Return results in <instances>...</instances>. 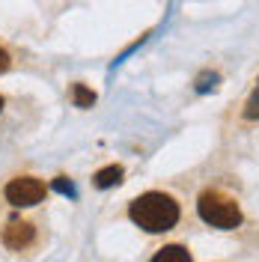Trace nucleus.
<instances>
[{"label": "nucleus", "mask_w": 259, "mask_h": 262, "mask_svg": "<svg viewBox=\"0 0 259 262\" xmlns=\"http://www.w3.org/2000/svg\"><path fill=\"white\" fill-rule=\"evenodd\" d=\"M33 238H36V229L27 221H9L3 227V245L9 250H24L27 245H33Z\"/></svg>", "instance_id": "20e7f679"}, {"label": "nucleus", "mask_w": 259, "mask_h": 262, "mask_svg": "<svg viewBox=\"0 0 259 262\" xmlns=\"http://www.w3.org/2000/svg\"><path fill=\"white\" fill-rule=\"evenodd\" d=\"M197 212H200V217L206 224H211V227H218V229H235L242 224V212H239L235 200L218 194V191H206V194L200 196Z\"/></svg>", "instance_id": "f03ea898"}, {"label": "nucleus", "mask_w": 259, "mask_h": 262, "mask_svg": "<svg viewBox=\"0 0 259 262\" xmlns=\"http://www.w3.org/2000/svg\"><path fill=\"white\" fill-rule=\"evenodd\" d=\"M6 200L18 206V209H24V206H36V203H42L45 200V185L36 179V176H18L6 185Z\"/></svg>", "instance_id": "7ed1b4c3"}, {"label": "nucleus", "mask_w": 259, "mask_h": 262, "mask_svg": "<svg viewBox=\"0 0 259 262\" xmlns=\"http://www.w3.org/2000/svg\"><path fill=\"white\" fill-rule=\"evenodd\" d=\"M54 185H57V191H63V194L75 196V188H72V185H69V182H66V179H57V182H54Z\"/></svg>", "instance_id": "1a4fd4ad"}, {"label": "nucleus", "mask_w": 259, "mask_h": 262, "mask_svg": "<svg viewBox=\"0 0 259 262\" xmlns=\"http://www.w3.org/2000/svg\"><path fill=\"white\" fill-rule=\"evenodd\" d=\"M72 101H75L78 107H93L96 93H93V90H87L83 83H75V90H72Z\"/></svg>", "instance_id": "0eeeda50"}, {"label": "nucleus", "mask_w": 259, "mask_h": 262, "mask_svg": "<svg viewBox=\"0 0 259 262\" xmlns=\"http://www.w3.org/2000/svg\"><path fill=\"white\" fill-rule=\"evenodd\" d=\"M244 116H247V119H259V83H256V90H253V96L247 98Z\"/></svg>", "instance_id": "6e6552de"}, {"label": "nucleus", "mask_w": 259, "mask_h": 262, "mask_svg": "<svg viewBox=\"0 0 259 262\" xmlns=\"http://www.w3.org/2000/svg\"><path fill=\"white\" fill-rule=\"evenodd\" d=\"M6 69H9V54H6V51L0 48V75H3Z\"/></svg>", "instance_id": "9d476101"}, {"label": "nucleus", "mask_w": 259, "mask_h": 262, "mask_svg": "<svg viewBox=\"0 0 259 262\" xmlns=\"http://www.w3.org/2000/svg\"><path fill=\"white\" fill-rule=\"evenodd\" d=\"M152 259L155 262H191V253L179 245H170V247H161Z\"/></svg>", "instance_id": "423d86ee"}, {"label": "nucleus", "mask_w": 259, "mask_h": 262, "mask_svg": "<svg viewBox=\"0 0 259 262\" xmlns=\"http://www.w3.org/2000/svg\"><path fill=\"white\" fill-rule=\"evenodd\" d=\"M119 182H122V167L119 164H111V167L96 173V188H114Z\"/></svg>", "instance_id": "39448f33"}, {"label": "nucleus", "mask_w": 259, "mask_h": 262, "mask_svg": "<svg viewBox=\"0 0 259 262\" xmlns=\"http://www.w3.org/2000/svg\"><path fill=\"white\" fill-rule=\"evenodd\" d=\"M131 221L146 232H167L179 224V203L173 196L158 194V191H149V194L137 196L131 203Z\"/></svg>", "instance_id": "f257e3e1"}, {"label": "nucleus", "mask_w": 259, "mask_h": 262, "mask_svg": "<svg viewBox=\"0 0 259 262\" xmlns=\"http://www.w3.org/2000/svg\"><path fill=\"white\" fill-rule=\"evenodd\" d=\"M0 111H3V98H0Z\"/></svg>", "instance_id": "9b49d317"}]
</instances>
